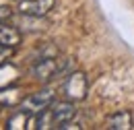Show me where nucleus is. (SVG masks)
<instances>
[{"label": "nucleus", "instance_id": "nucleus-4", "mask_svg": "<svg viewBox=\"0 0 134 130\" xmlns=\"http://www.w3.org/2000/svg\"><path fill=\"white\" fill-rule=\"evenodd\" d=\"M56 0H21L19 4V10L25 13V15H33V17H46L54 8Z\"/></svg>", "mask_w": 134, "mask_h": 130}, {"label": "nucleus", "instance_id": "nucleus-8", "mask_svg": "<svg viewBox=\"0 0 134 130\" xmlns=\"http://www.w3.org/2000/svg\"><path fill=\"white\" fill-rule=\"evenodd\" d=\"M6 128L17 130V128H35V120H29V112L21 110L17 114H13L6 120Z\"/></svg>", "mask_w": 134, "mask_h": 130}, {"label": "nucleus", "instance_id": "nucleus-11", "mask_svg": "<svg viewBox=\"0 0 134 130\" xmlns=\"http://www.w3.org/2000/svg\"><path fill=\"white\" fill-rule=\"evenodd\" d=\"M19 99H21V95H19L17 89H0V105H17Z\"/></svg>", "mask_w": 134, "mask_h": 130}, {"label": "nucleus", "instance_id": "nucleus-3", "mask_svg": "<svg viewBox=\"0 0 134 130\" xmlns=\"http://www.w3.org/2000/svg\"><path fill=\"white\" fill-rule=\"evenodd\" d=\"M60 70H62V66H60V62H58L56 58H41L39 62L33 64L31 74H33L37 81L46 83V81H50V79H54Z\"/></svg>", "mask_w": 134, "mask_h": 130}, {"label": "nucleus", "instance_id": "nucleus-12", "mask_svg": "<svg viewBox=\"0 0 134 130\" xmlns=\"http://www.w3.org/2000/svg\"><path fill=\"white\" fill-rule=\"evenodd\" d=\"M10 17H13V10H10L8 6H0V25H2V23H8Z\"/></svg>", "mask_w": 134, "mask_h": 130}, {"label": "nucleus", "instance_id": "nucleus-5", "mask_svg": "<svg viewBox=\"0 0 134 130\" xmlns=\"http://www.w3.org/2000/svg\"><path fill=\"white\" fill-rule=\"evenodd\" d=\"M52 116H54L56 126L66 124V122H70V120H74V116H76L74 101H60V103H54V107H52Z\"/></svg>", "mask_w": 134, "mask_h": 130}, {"label": "nucleus", "instance_id": "nucleus-10", "mask_svg": "<svg viewBox=\"0 0 134 130\" xmlns=\"http://www.w3.org/2000/svg\"><path fill=\"white\" fill-rule=\"evenodd\" d=\"M17 74H19V70L13 64H0V89L10 87L17 81Z\"/></svg>", "mask_w": 134, "mask_h": 130}, {"label": "nucleus", "instance_id": "nucleus-13", "mask_svg": "<svg viewBox=\"0 0 134 130\" xmlns=\"http://www.w3.org/2000/svg\"><path fill=\"white\" fill-rule=\"evenodd\" d=\"M10 54H13V48H8V46H2V44H0V64H4V60H6V58H10Z\"/></svg>", "mask_w": 134, "mask_h": 130}, {"label": "nucleus", "instance_id": "nucleus-1", "mask_svg": "<svg viewBox=\"0 0 134 130\" xmlns=\"http://www.w3.org/2000/svg\"><path fill=\"white\" fill-rule=\"evenodd\" d=\"M87 89H89V81L83 72H72L64 83V95L70 101H83L87 97Z\"/></svg>", "mask_w": 134, "mask_h": 130}, {"label": "nucleus", "instance_id": "nucleus-6", "mask_svg": "<svg viewBox=\"0 0 134 130\" xmlns=\"http://www.w3.org/2000/svg\"><path fill=\"white\" fill-rule=\"evenodd\" d=\"M107 128L109 130H130L132 128V114L128 110L111 114L107 118Z\"/></svg>", "mask_w": 134, "mask_h": 130}, {"label": "nucleus", "instance_id": "nucleus-2", "mask_svg": "<svg viewBox=\"0 0 134 130\" xmlns=\"http://www.w3.org/2000/svg\"><path fill=\"white\" fill-rule=\"evenodd\" d=\"M54 103V91L52 89H41L35 91L23 101V110H27L29 114H41L43 110H48Z\"/></svg>", "mask_w": 134, "mask_h": 130}, {"label": "nucleus", "instance_id": "nucleus-9", "mask_svg": "<svg viewBox=\"0 0 134 130\" xmlns=\"http://www.w3.org/2000/svg\"><path fill=\"white\" fill-rule=\"evenodd\" d=\"M41 19L43 17H33V15H25V13H21V19H19L17 27L21 31H39L41 29Z\"/></svg>", "mask_w": 134, "mask_h": 130}, {"label": "nucleus", "instance_id": "nucleus-7", "mask_svg": "<svg viewBox=\"0 0 134 130\" xmlns=\"http://www.w3.org/2000/svg\"><path fill=\"white\" fill-rule=\"evenodd\" d=\"M0 44L2 46H8V48L19 46L21 44V29L8 25V23H2L0 25Z\"/></svg>", "mask_w": 134, "mask_h": 130}]
</instances>
